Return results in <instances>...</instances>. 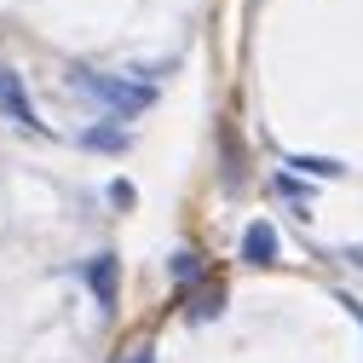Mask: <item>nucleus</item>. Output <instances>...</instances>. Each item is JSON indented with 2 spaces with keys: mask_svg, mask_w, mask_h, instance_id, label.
<instances>
[{
  "mask_svg": "<svg viewBox=\"0 0 363 363\" xmlns=\"http://www.w3.org/2000/svg\"><path fill=\"white\" fill-rule=\"evenodd\" d=\"M283 167H300V173H311V179H340V173H346V162H335V156H289Z\"/></svg>",
  "mask_w": 363,
  "mask_h": 363,
  "instance_id": "423d86ee",
  "label": "nucleus"
},
{
  "mask_svg": "<svg viewBox=\"0 0 363 363\" xmlns=\"http://www.w3.org/2000/svg\"><path fill=\"white\" fill-rule=\"evenodd\" d=\"M219 311H225V289L213 283V289H202V294H196V306H191V317H196V323H208V317H219Z\"/></svg>",
  "mask_w": 363,
  "mask_h": 363,
  "instance_id": "6e6552de",
  "label": "nucleus"
},
{
  "mask_svg": "<svg viewBox=\"0 0 363 363\" xmlns=\"http://www.w3.org/2000/svg\"><path fill=\"white\" fill-rule=\"evenodd\" d=\"M69 86H75V93H86V99H99L116 121H127V116H139V110L156 104L150 86L127 81V75H104V69H93V64H69Z\"/></svg>",
  "mask_w": 363,
  "mask_h": 363,
  "instance_id": "f257e3e1",
  "label": "nucleus"
},
{
  "mask_svg": "<svg viewBox=\"0 0 363 363\" xmlns=\"http://www.w3.org/2000/svg\"><path fill=\"white\" fill-rule=\"evenodd\" d=\"M110 202H116V208H133V185H127V179H116V185H110Z\"/></svg>",
  "mask_w": 363,
  "mask_h": 363,
  "instance_id": "9d476101",
  "label": "nucleus"
},
{
  "mask_svg": "<svg viewBox=\"0 0 363 363\" xmlns=\"http://www.w3.org/2000/svg\"><path fill=\"white\" fill-rule=\"evenodd\" d=\"M167 271H173V277H179V289H191V283L202 277V259H196V254L185 248V254H173V259H167Z\"/></svg>",
  "mask_w": 363,
  "mask_h": 363,
  "instance_id": "0eeeda50",
  "label": "nucleus"
},
{
  "mask_svg": "<svg viewBox=\"0 0 363 363\" xmlns=\"http://www.w3.org/2000/svg\"><path fill=\"white\" fill-rule=\"evenodd\" d=\"M242 259L248 265H277V231H271L265 219H254L242 231Z\"/></svg>",
  "mask_w": 363,
  "mask_h": 363,
  "instance_id": "20e7f679",
  "label": "nucleus"
},
{
  "mask_svg": "<svg viewBox=\"0 0 363 363\" xmlns=\"http://www.w3.org/2000/svg\"><path fill=\"white\" fill-rule=\"evenodd\" d=\"M81 145H86V150H116V156H121L133 139H127V127H121V121H110V127H86V133H81Z\"/></svg>",
  "mask_w": 363,
  "mask_h": 363,
  "instance_id": "39448f33",
  "label": "nucleus"
},
{
  "mask_svg": "<svg viewBox=\"0 0 363 363\" xmlns=\"http://www.w3.org/2000/svg\"><path fill=\"white\" fill-rule=\"evenodd\" d=\"M277 191H283V196H294V202H306V185H300L294 173H277Z\"/></svg>",
  "mask_w": 363,
  "mask_h": 363,
  "instance_id": "1a4fd4ad",
  "label": "nucleus"
},
{
  "mask_svg": "<svg viewBox=\"0 0 363 363\" xmlns=\"http://www.w3.org/2000/svg\"><path fill=\"white\" fill-rule=\"evenodd\" d=\"M0 116H6L12 127L40 133V139H47V121L35 116V104H29V86H23V75H18L12 64H0Z\"/></svg>",
  "mask_w": 363,
  "mask_h": 363,
  "instance_id": "f03ea898",
  "label": "nucleus"
},
{
  "mask_svg": "<svg viewBox=\"0 0 363 363\" xmlns=\"http://www.w3.org/2000/svg\"><path fill=\"white\" fill-rule=\"evenodd\" d=\"M81 277H86V289H93L99 311H116V277H121V259H116V254H93Z\"/></svg>",
  "mask_w": 363,
  "mask_h": 363,
  "instance_id": "7ed1b4c3",
  "label": "nucleus"
}]
</instances>
